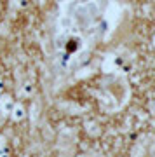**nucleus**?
I'll use <instances>...</instances> for the list:
<instances>
[{"mask_svg": "<svg viewBox=\"0 0 155 157\" xmlns=\"http://www.w3.org/2000/svg\"><path fill=\"white\" fill-rule=\"evenodd\" d=\"M12 108H14L12 117H14V119H21V117H23V108L19 107V105H17V107H12Z\"/></svg>", "mask_w": 155, "mask_h": 157, "instance_id": "f03ea898", "label": "nucleus"}, {"mask_svg": "<svg viewBox=\"0 0 155 157\" xmlns=\"http://www.w3.org/2000/svg\"><path fill=\"white\" fill-rule=\"evenodd\" d=\"M12 107H14V105H12L11 98H7V96H6V98H2V100H0V110H2L4 113H7Z\"/></svg>", "mask_w": 155, "mask_h": 157, "instance_id": "f257e3e1", "label": "nucleus"}]
</instances>
